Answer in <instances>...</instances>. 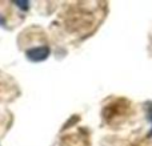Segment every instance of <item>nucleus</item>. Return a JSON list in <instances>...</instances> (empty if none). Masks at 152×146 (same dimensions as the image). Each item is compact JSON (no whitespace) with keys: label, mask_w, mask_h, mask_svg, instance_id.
<instances>
[{"label":"nucleus","mask_w":152,"mask_h":146,"mask_svg":"<svg viewBox=\"0 0 152 146\" xmlns=\"http://www.w3.org/2000/svg\"><path fill=\"white\" fill-rule=\"evenodd\" d=\"M4 24H5V23H4V19L0 16V25H4Z\"/></svg>","instance_id":"nucleus-3"},{"label":"nucleus","mask_w":152,"mask_h":146,"mask_svg":"<svg viewBox=\"0 0 152 146\" xmlns=\"http://www.w3.org/2000/svg\"><path fill=\"white\" fill-rule=\"evenodd\" d=\"M150 117H151V120H152V108L150 109ZM151 134H152V132H151Z\"/></svg>","instance_id":"nucleus-4"},{"label":"nucleus","mask_w":152,"mask_h":146,"mask_svg":"<svg viewBox=\"0 0 152 146\" xmlns=\"http://www.w3.org/2000/svg\"><path fill=\"white\" fill-rule=\"evenodd\" d=\"M50 56V48L48 47H36L27 51V59L34 63H40L44 61Z\"/></svg>","instance_id":"nucleus-1"},{"label":"nucleus","mask_w":152,"mask_h":146,"mask_svg":"<svg viewBox=\"0 0 152 146\" xmlns=\"http://www.w3.org/2000/svg\"><path fill=\"white\" fill-rule=\"evenodd\" d=\"M16 5H18L19 8H23L24 11H27V9H28V7H29V3H27V1H21V3H16Z\"/></svg>","instance_id":"nucleus-2"}]
</instances>
